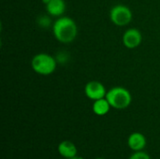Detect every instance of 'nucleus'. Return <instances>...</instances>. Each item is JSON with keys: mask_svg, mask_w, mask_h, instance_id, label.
I'll return each instance as SVG.
<instances>
[{"mask_svg": "<svg viewBox=\"0 0 160 159\" xmlns=\"http://www.w3.org/2000/svg\"><path fill=\"white\" fill-rule=\"evenodd\" d=\"M52 33L59 42L70 43L78 35V27L73 19L59 17L52 24Z\"/></svg>", "mask_w": 160, "mask_h": 159, "instance_id": "nucleus-1", "label": "nucleus"}, {"mask_svg": "<svg viewBox=\"0 0 160 159\" xmlns=\"http://www.w3.org/2000/svg\"><path fill=\"white\" fill-rule=\"evenodd\" d=\"M105 97L111 104L112 108L116 110L127 109L132 101L130 92L121 86H115L111 88L109 91H107Z\"/></svg>", "mask_w": 160, "mask_h": 159, "instance_id": "nucleus-2", "label": "nucleus"}, {"mask_svg": "<svg viewBox=\"0 0 160 159\" xmlns=\"http://www.w3.org/2000/svg\"><path fill=\"white\" fill-rule=\"evenodd\" d=\"M31 67L33 70L43 76L53 73L57 67V62L53 56L49 53L40 52L36 54L31 60Z\"/></svg>", "mask_w": 160, "mask_h": 159, "instance_id": "nucleus-3", "label": "nucleus"}, {"mask_svg": "<svg viewBox=\"0 0 160 159\" xmlns=\"http://www.w3.org/2000/svg\"><path fill=\"white\" fill-rule=\"evenodd\" d=\"M110 19L117 26H126L132 21V11L125 5H116L110 10Z\"/></svg>", "mask_w": 160, "mask_h": 159, "instance_id": "nucleus-4", "label": "nucleus"}, {"mask_svg": "<svg viewBox=\"0 0 160 159\" xmlns=\"http://www.w3.org/2000/svg\"><path fill=\"white\" fill-rule=\"evenodd\" d=\"M84 93L89 99L95 101L105 97L107 94V90L103 85V83H101L100 82L91 81L86 83L84 87Z\"/></svg>", "mask_w": 160, "mask_h": 159, "instance_id": "nucleus-5", "label": "nucleus"}, {"mask_svg": "<svg viewBox=\"0 0 160 159\" xmlns=\"http://www.w3.org/2000/svg\"><path fill=\"white\" fill-rule=\"evenodd\" d=\"M142 35L137 28H129L123 35V43L128 49H135L141 45Z\"/></svg>", "mask_w": 160, "mask_h": 159, "instance_id": "nucleus-6", "label": "nucleus"}, {"mask_svg": "<svg viewBox=\"0 0 160 159\" xmlns=\"http://www.w3.org/2000/svg\"><path fill=\"white\" fill-rule=\"evenodd\" d=\"M146 143L147 142L145 136L140 132L131 133L128 139V145L134 152L143 151V149L146 146Z\"/></svg>", "mask_w": 160, "mask_h": 159, "instance_id": "nucleus-7", "label": "nucleus"}, {"mask_svg": "<svg viewBox=\"0 0 160 159\" xmlns=\"http://www.w3.org/2000/svg\"><path fill=\"white\" fill-rule=\"evenodd\" d=\"M46 9L49 15L60 17L66 11V2L65 0H51L46 5Z\"/></svg>", "mask_w": 160, "mask_h": 159, "instance_id": "nucleus-8", "label": "nucleus"}, {"mask_svg": "<svg viewBox=\"0 0 160 159\" xmlns=\"http://www.w3.org/2000/svg\"><path fill=\"white\" fill-rule=\"evenodd\" d=\"M57 150H58V153L60 154V156L65 157L66 159L76 157L77 153H78L76 145L70 141L61 142L57 147Z\"/></svg>", "mask_w": 160, "mask_h": 159, "instance_id": "nucleus-9", "label": "nucleus"}, {"mask_svg": "<svg viewBox=\"0 0 160 159\" xmlns=\"http://www.w3.org/2000/svg\"><path fill=\"white\" fill-rule=\"evenodd\" d=\"M111 108H112V106H111V104L109 103V101L107 100L106 97L95 100L94 103H93V107H92L94 113L96 115H98V116L106 115L110 112Z\"/></svg>", "mask_w": 160, "mask_h": 159, "instance_id": "nucleus-10", "label": "nucleus"}, {"mask_svg": "<svg viewBox=\"0 0 160 159\" xmlns=\"http://www.w3.org/2000/svg\"><path fill=\"white\" fill-rule=\"evenodd\" d=\"M129 159H151V157L147 153H145L143 151H139V152H135L133 155H131Z\"/></svg>", "mask_w": 160, "mask_h": 159, "instance_id": "nucleus-11", "label": "nucleus"}, {"mask_svg": "<svg viewBox=\"0 0 160 159\" xmlns=\"http://www.w3.org/2000/svg\"><path fill=\"white\" fill-rule=\"evenodd\" d=\"M67 159H83V158H82V157H81L76 156V157H71V158H67Z\"/></svg>", "mask_w": 160, "mask_h": 159, "instance_id": "nucleus-12", "label": "nucleus"}, {"mask_svg": "<svg viewBox=\"0 0 160 159\" xmlns=\"http://www.w3.org/2000/svg\"><path fill=\"white\" fill-rule=\"evenodd\" d=\"M41 1H42V3H43V4H45V6H46V5H47L51 0H41Z\"/></svg>", "mask_w": 160, "mask_h": 159, "instance_id": "nucleus-13", "label": "nucleus"}, {"mask_svg": "<svg viewBox=\"0 0 160 159\" xmlns=\"http://www.w3.org/2000/svg\"><path fill=\"white\" fill-rule=\"evenodd\" d=\"M96 159H104V158H102V157H98V158H96Z\"/></svg>", "mask_w": 160, "mask_h": 159, "instance_id": "nucleus-14", "label": "nucleus"}]
</instances>
